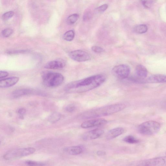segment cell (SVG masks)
Masks as SVG:
<instances>
[{"label":"cell","mask_w":166,"mask_h":166,"mask_svg":"<svg viewBox=\"0 0 166 166\" xmlns=\"http://www.w3.org/2000/svg\"><path fill=\"white\" fill-rule=\"evenodd\" d=\"M106 77L103 74L92 76L88 77L71 82L65 87L67 92L82 93L90 91L101 85L105 81Z\"/></svg>","instance_id":"6da1fadb"},{"label":"cell","mask_w":166,"mask_h":166,"mask_svg":"<svg viewBox=\"0 0 166 166\" xmlns=\"http://www.w3.org/2000/svg\"><path fill=\"white\" fill-rule=\"evenodd\" d=\"M126 105L119 103L102 107L82 113L79 117L83 119H89L108 116L120 111L126 108Z\"/></svg>","instance_id":"7a4b0ae2"},{"label":"cell","mask_w":166,"mask_h":166,"mask_svg":"<svg viewBox=\"0 0 166 166\" xmlns=\"http://www.w3.org/2000/svg\"><path fill=\"white\" fill-rule=\"evenodd\" d=\"M35 151V149L32 147L13 149L6 152L3 158L7 160H10L31 155Z\"/></svg>","instance_id":"3957f363"},{"label":"cell","mask_w":166,"mask_h":166,"mask_svg":"<svg viewBox=\"0 0 166 166\" xmlns=\"http://www.w3.org/2000/svg\"><path fill=\"white\" fill-rule=\"evenodd\" d=\"M44 84L49 87H58L62 84L64 81V77L58 73H48L43 76Z\"/></svg>","instance_id":"277c9868"},{"label":"cell","mask_w":166,"mask_h":166,"mask_svg":"<svg viewBox=\"0 0 166 166\" xmlns=\"http://www.w3.org/2000/svg\"><path fill=\"white\" fill-rule=\"evenodd\" d=\"M160 128V124L157 121H151L140 124L138 130L139 133L142 135H151L158 133Z\"/></svg>","instance_id":"5b68a950"},{"label":"cell","mask_w":166,"mask_h":166,"mask_svg":"<svg viewBox=\"0 0 166 166\" xmlns=\"http://www.w3.org/2000/svg\"><path fill=\"white\" fill-rule=\"evenodd\" d=\"M130 69L128 65L121 64L115 66L112 70V73L116 77L121 79L127 78L130 73Z\"/></svg>","instance_id":"8992f818"},{"label":"cell","mask_w":166,"mask_h":166,"mask_svg":"<svg viewBox=\"0 0 166 166\" xmlns=\"http://www.w3.org/2000/svg\"><path fill=\"white\" fill-rule=\"evenodd\" d=\"M70 58L73 60L79 62H85L90 61L91 58L87 52L81 50H76L70 52L69 54Z\"/></svg>","instance_id":"52a82bcc"},{"label":"cell","mask_w":166,"mask_h":166,"mask_svg":"<svg viewBox=\"0 0 166 166\" xmlns=\"http://www.w3.org/2000/svg\"><path fill=\"white\" fill-rule=\"evenodd\" d=\"M139 164L141 166H166V156L153 158L142 161Z\"/></svg>","instance_id":"ba28073f"},{"label":"cell","mask_w":166,"mask_h":166,"mask_svg":"<svg viewBox=\"0 0 166 166\" xmlns=\"http://www.w3.org/2000/svg\"><path fill=\"white\" fill-rule=\"evenodd\" d=\"M135 73L136 77L131 80L136 82H142L143 80L146 77L148 71L143 65H138L136 67Z\"/></svg>","instance_id":"9c48e42d"},{"label":"cell","mask_w":166,"mask_h":166,"mask_svg":"<svg viewBox=\"0 0 166 166\" xmlns=\"http://www.w3.org/2000/svg\"><path fill=\"white\" fill-rule=\"evenodd\" d=\"M104 132L102 129L97 128L84 133L82 136V138L85 140H91L98 138Z\"/></svg>","instance_id":"30bf717a"},{"label":"cell","mask_w":166,"mask_h":166,"mask_svg":"<svg viewBox=\"0 0 166 166\" xmlns=\"http://www.w3.org/2000/svg\"><path fill=\"white\" fill-rule=\"evenodd\" d=\"M108 122L104 119H96L86 121L81 124V127L84 128L99 127L105 125Z\"/></svg>","instance_id":"8fae6325"},{"label":"cell","mask_w":166,"mask_h":166,"mask_svg":"<svg viewBox=\"0 0 166 166\" xmlns=\"http://www.w3.org/2000/svg\"><path fill=\"white\" fill-rule=\"evenodd\" d=\"M65 66V63L61 59L51 61L46 63L45 68L50 69H63Z\"/></svg>","instance_id":"7c38bea8"},{"label":"cell","mask_w":166,"mask_h":166,"mask_svg":"<svg viewBox=\"0 0 166 166\" xmlns=\"http://www.w3.org/2000/svg\"><path fill=\"white\" fill-rule=\"evenodd\" d=\"M19 78L18 77H11L7 79L1 80L0 81V87L6 88L13 86L18 82Z\"/></svg>","instance_id":"4fadbf2b"},{"label":"cell","mask_w":166,"mask_h":166,"mask_svg":"<svg viewBox=\"0 0 166 166\" xmlns=\"http://www.w3.org/2000/svg\"><path fill=\"white\" fill-rule=\"evenodd\" d=\"M166 82V76L157 74L152 75L145 80H144V82L148 83H159Z\"/></svg>","instance_id":"5bb4252c"},{"label":"cell","mask_w":166,"mask_h":166,"mask_svg":"<svg viewBox=\"0 0 166 166\" xmlns=\"http://www.w3.org/2000/svg\"><path fill=\"white\" fill-rule=\"evenodd\" d=\"M124 132L122 127H118L110 130L106 135V139L109 140L116 138L122 134Z\"/></svg>","instance_id":"9a60e30c"},{"label":"cell","mask_w":166,"mask_h":166,"mask_svg":"<svg viewBox=\"0 0 166 166\" xmlns=\"http://www.w3.org/2000/svg\"><path fill=\"white\" fill-rule=\"evenodd\" d=\"M35 93L34 91L31 89H21L17 90L14 91L11 93V97L13 98H18Z\"/></svg>","instance_id":"2e32d148"},{"label":"cell","mask_w":166,"mask_h":166,"mask_svg":"<svg viewBox=\"0 0 166 166\" xmlns=\"http://www.w3.org/2000/svg\"><path fill=\"white\" fill-rule=\"evenodd\" d=\"M83 150V148L80 146L67 147L64 149L65 152L72 156L80 155L82 152Z\"/></svg>","instance_id":"e0dca14e"},{"label":"cell","mask_w":166,"mask_h":166,"mask_svg":"<svg viewBox=\"0 0 166 166\" xmlns=\"http://www.w3.org/2000/svg\"><path fill=\"white\" fill-rule=\"evenodd\" d=\"M61 117V114L58 112H55L51 114L48 118L49 121L53 124L60 121Z\"/></svg>","instance_id":"ac0fdd59"},{"label":"cell","mask_w":166,"mask_h":166,"mask_svg":"<svg viewBox=\"0 0 166 166\" xmlns=\"http://www.w3.org/2000/svg\"><path fill=\"white\" fill-rule=\"evenodd\" d=\"M147 26L144 25H141L136 26L134 28V32L139 34H144L148 30Z\"/></svg>","instance_id":"d6986e66"},{"label":"cell","mask_w":166,"mask_h":166,"mask_svg":"<svg viewBox=\"0 0 166 166\" xmlns=\"http://www.w3.org/2000/svg\"><path fill=\"white\" fill-rule=\"evenodd\" d=\"M75 37V33L73 30H71L65 33L63 35V39L67 41L73 40Z\"/></svg>","instance_id":"ffe728a7"},{"label":"cell","mask_w":166,"mask_h":166,"mask_svg":"<svg viewBox=\"0 0 166 166\" xmlns=\"http://www.w3.org/2000/svg\"><path fill=\"white\" fill-rule=\"evenodd\" d=\"M123 140L126 143L129 144H136L138 143L139 140L132 135H128L126 136L123 139Z\"/></svg>","instance_id":"44dd1931"},{"label":"cell","mask_w":166,"mask_h":166,"mask_svg":"<svg viewBox=\"0 0 166 166\" xmlns=\"http://www.w3.org/2000/svg\"><path fill=\"white\" fill-rule=\"evenodd\" d=\"M79 18V15L77 14H74L69 16L67 18V22L69 25H72L75 23Z\"/></svg>","instance_id":"7402d4cb"},{"label":"cell","mask_w":166,"mask_h":166,"mask_svg":"<svg viewBox=\"0 0 166 166\" xmlns=\"http://www.w3.org/2000/svg\"><path fill=\"white\" fill-rule=\"evenodd\" d=\"M14 32L12 29L7 28L4 29L2 33V36L5 38H8L13 34Z\"/></svg>","instance_id":"603a6c76"},{"label":"cell","mask_w":166,"mask_h":166,"mask_svg":"<svg viewBox=\"0 0 166 166\" xmlns=\"http://www.w3.org/2000/svg\"><path fill=\"white\" fill-rule=\"evenodd\" d=\"M14 15L13 11H9L4 14L2 16V19L4 21H7L11 18Z\"/></svg>","instance_id":"cb8c5ba5"},{"label":"cell","mask_w":166,"mask_h":166,"mask_svg":"<svg viewBox=\"0 0 166 166\" xmlns=\"http://www.w3.org/2000/svg\"><path fill=\"white\" fill-rule=\"evenodd\" d=\"M26 109L24 108H21L18 109L17 113L19 116V118L21 119H23L26 113Z\"/></svg>","instance_id":"d4e9b609"},{"label":"cell","mask_w":166,"mask_h":166,"mask_svg":"<svg viewBox=\"0 0 166 166\" xmlns=\"http://www.w3.org/2000/svg\"><path fill=\"white\" fill-rule=\"evenodd\" d=\"M153 0H142V3L144 6L146 8L151 7L153 3Z\"/></svg>","instance_id":"484cf974"},{"label":"cell","mask_w":166,"mask_h":166,"mask_svg":"<svg viewBox=\"0 0 166 166\" xmlns=\"http://www.w3.org/2000/svg\"><path fill=\"white\" fill-rule=\"evenodd\" d=\"M92 50L95 53H101L105 51L104 49L102 47L100 46L94 45L92 47Z\"/></svg>","instance_id":"4316f807"},{"label":"cell","mask_w":166,"mask_h":166,"mask_svg":"<svg viewBox=\"0 0 166 166\" xmlns=\"http://www.w3.org/2000/svg\"><path fill=\"white\" fill-rule=\"evenodd\" d=\"M25 164L29 166H43L45 165V164L43 163H39L34 161L28 160L25 162Z\"/></svg>","instance_id":"83f0119b"},{"label":"cell","mask_w":166,"mask_h":166,"mask_svg":"<svg viewBox=\"0 0 166 166\" xmlns=\"http://www.w3.org/2000/svg\"><path fill=\"white\" fill-rule=\"evenodd\" d=\"M92 14L90 11H87L83 16V20L85 21L90 20L92 18Z\"/></svg>","instance_id":"f1b7e54d"},{"label":"cell","mask_w":166,"mask_h":166,"mask_svg":"<svg viewBox=\"0 0 166 166\" xmlns=\"http://www.w3.org/2000/svg\"><path fill=\"white\" fill-rule=\"evenodd\" d=\"M108 8V5L107 4H105L100 6L97 8V10L100 13L103 12Z\"/></svg>","instance_id":"f546056e"},{"label":"cell","mask_w":166,"mask_h":166,"mask_svg":"<svg viewBox=\"0 0 166 166\" xmlns=\"http://www.w3.org/2000/svg\"><path fill=\"white\" fill-rule=\"evenodd\" d=\"M76 106L73 104L68 105L66 108V111L69 113H72L74 112L76 110Z\"/></svg>","instance_id":"4dcf8cb0"},{"label":"cell","mask_w":166,"mask_h":166,"mask_svg":"<svg viewBox=\"0 0 166 166\" xmlns=\"http://www.w3.org/2000/svg\"><path fill=\"white\" fill-rule=\"evenodd\" d=\"M9 75V73L6 71H1L0 72V79H1L2 78H4L8 76Z\"/></svg>","instance_id":"1f68e13d"},{"label":"cell","mask_w":166,"mask_h":166,"mask_svg":"<svg viewBox=\"0 0 166 166\" xmlns=\"http://www.w3.org/2000/svg\"><path fill=\"white\" fill-rule=\"evenodd\" d=\"M97 154L99 156H103L106 155V152L103 151H98L97 152Z\"/></svg>","instance_id":"d6a6232c"},{"label":"cell","mask_w":166,"mask_h":166,"mask_svg":"<svg viewBox=\"0 0 166 166\" xmlns=\"http://www.w3.org/2000/svg\"></svg>","instance_id":"836d02e7"}]
</instances>
